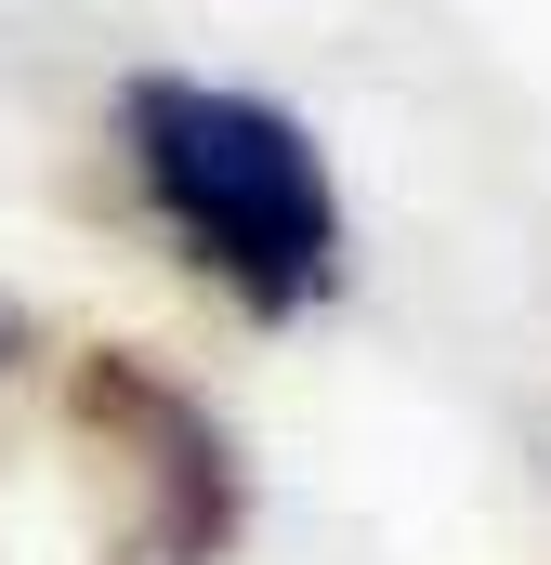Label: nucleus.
Masks as SVG:
<instances>
[{
	"label": "nucleus",
	"mask_w": 551,
	"mask_h": 565,
	"mask_svg": "<svg viewBox=\"0 0 551 565\" xmlns=\"http://www.w3.org/2000/svg\"><path fill=\"white\" fill-rule=\"evenodd\" d=\"M132 132L144 211L184 237L197 277H224L250 316H302L342 277V198L302 119H276L263 93H210V79H132L119 106Z\"/></svg>",
	"instance_id": "1"
}]
</instances>
